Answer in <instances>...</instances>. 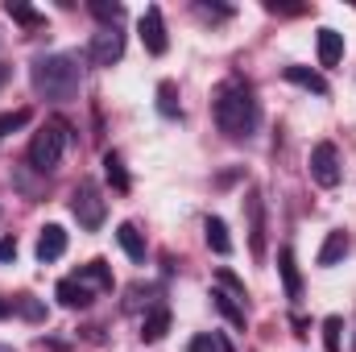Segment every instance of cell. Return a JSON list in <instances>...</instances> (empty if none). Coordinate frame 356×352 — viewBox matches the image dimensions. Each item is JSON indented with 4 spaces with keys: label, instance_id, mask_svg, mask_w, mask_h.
<instances>
[{
    "label": "cell",
    "instance_id": "cell-24",
    "mask_svg": "<svg viewBox=\"0 0 356 352\" xmlns=\"http://www.w3.org/2000/svg\"><path fill=\"white\" fill-rule=\"evenodd\" d=\"M158 112H162V116H178V104H175V83H162V88H158Z\"/></svg>",
    "mask_w": 356,
    "mask_h": 352
},
{
    "label": "cell",
    "instance_id": "cell-16",
    "mask_svg": "<svg viewBox=\"0 0 356 352\" xmlns=\"http://www.w3.org/2000/svg\"><path fill=\"white\" fill-rule=\"evenodd\" d=\"M348 253V237L336 228V232H327V241H323V249H319V265L327 269V265H336L340 257Z\"/></svg>",
    "mask_w": 356,
    "mask_h": 352
},
{
    "label": "cell",
    "instance_id": "cell-23",
    "mask_svg": "<svg viewBox=\"0 0 356 352\" xmlns=\"http://www.w3.org/2000/svg\"><path fill=\"white\" fill-rule=\"evenodd\" d=\"M186 352H228V344H224L220 336H211V332H207V336H195Z\"/></svg>",
    "mask_w": 356,
    "mask_h": 352
},
{
    "label": "cell",
    "instance_id": "cell-20",
    "mask_svg": "<svg viewBox=\"0 0 356 352\" xmlns=\"http://www.w3.org/2000/svg\"><path fill=\"white\" fill-rule=\"evenodd\" d=\"M25 125H29V108H13V112H0V141H4L8 133L25 129Z\"/></svg>",
    "mask_w": 356,
    "mask_h": 352
},
{
    "label": "cell",
    "instance_id": "cell-17",
    "mask_svg": "<svg viewBox=\"0 0 356 352\" xmlns=\"http://www.w3.org/2000/svg\"><path fill=\"white\" fill-rule=\"evenodd\" d=\"M286 79L298 83V88H307V91H315V95H327V79L315 75V71H307V67H286Z\"/></svg>",
    "mask_w": 356,
    "mask_h": 352
},
{
    "label": "cell",
    "instance_id": "cell-1",
    "mask_svg": "<svg viewBox=\"0 0 356 352\" xmlns=\"http://www.w3.org/2000/svg\"><path fill=\"white\" fill-rule=\"evenodd\" d=\"M211 112H216L220 133H224V137H232V141L249 137V133L257 129V116H261V112H257V99H253V88H249V83H241V79H228L224 88L216 91Z\"/></svg>",
    "mask_w": 356,
    "mask_h": 352
},
{
    "label": "cell",
    "instance_id": "cell-28",
    "mask_svg": "<svg viewBox=\"0 0 356 352\" xmlns=\"http://www.w3.org/2000/svg\"><path fill=\"white\" fill-rule=\"evenodd\" d=\"M13 257H17V241L4 237V241H0V262H13Z\"/></svg>",
    "mask_w": 356,
    "mask_h": 352
},
{
    "label": "cell",
    "instance_id": "cell-26",
    "mask_svg": "<svg viewBox=\"0 0 356 352\" xmlns=\"http://www.w3.org/2000/svg\"><path fill=\"white\" fill-rule=\"evenodd\" d=\"M91 13H95L99 21H112V25L120 21V4H104V0H95V4H91Z\"/></svg>",
    "mask_w": 356,
    "mask_h": 352
},
{
    "label": "cell",
    "instance_id": "cell-5",
    "mask_svg": "<svg viewBox=\"0 0 356 352\" xmlns=\"http://www.w3.org/2000/svg\"><path fill=\"white\" fill-rule=\"evenodd\" d=\"M340 150L332 145V141H319L315 150H311V178L319 182V186H336L340 182Z\"/></svg>",
    "mask_w": 356,
    "mask_h": 352
},
{
    "label": "cell",
    "instance_id": "cell-31",
    "mask_svg": "<svg viewBox=\"0 0 356 352\" xmlns=\"http://www.w3.org/2000/svg\"><path fill=\"white\" fill-rule=\"evenodd\" d=\"M0 352H13V349H0Z\"/></svg>",
    "mask_w": 356,
    "mask_h": 352
},
{
    "label": "cell",
    "instance_id": "cell-3",
    "mask_svg": "<svg viewBox=\"0 0 356 352\" xmlns=\"http://www.w3.org/2000/svg\"><path fill=\"white\" fill-rule=\"evenodd\" d=\"M67 145H71V129H67V120H50V125H42V129L33 133V141H29V166H33L38 175L58 170Z\"/></svg>",
    "mask_w": 356,
    "mask_h": 352
},
{
    "label": "cell",
    "instance_id": "cell-15",
    "mask_svg": "<svg viewBox=\"0 0 356 352\" xmlns=\"http://www.w3.org/2000/svg\"><path fill=\"white\" fill-rule=\"evenodd\" d=\"M166 332H170V311H166V307H154V311L145 315V323H141V336L154 344V340H162Z\"/></svg>",
    "mask_w": 356,
    "mask_h": 352
},
{
    "label": "cell",
    "instance_id": "cell-22",
    "mask_svg": "<svg viewBox=\"0 0 356 352\" xmlns=\"http://www.w3.org/2000/svg\"><path fill=\"white\" fill-rule=\"evenodd\" d=\"M340 332H344V319L340 315L323 319V344H327V352H340Z\"/></svg>",
    "mask_w": 356,
    "mask_h": 352
},
{
    "label": "cell",
    "instance_id": "cell-19",
    "mask_svg": "<svg viewBox=\"0 0 356 352\" xmlns=\"http://www.w3.org/2000/svg\"><path fill=\"white\" fill-rule=\"evenodd\" d=\"M211 303H216V311H220L228 323L245 328V307H236V303H232V294H220V290H216V294H211Z\"/></svg>",
    "mask_w": 356,
    "mask_h": 352
},
{
    "label": "cell",
    "instance_id": "cell-30",
    "mask_svg": "<svg viewBox=\"0 0 356 352\" xmlns=\"http://www.w3.org/2000/svg\"><path fill=\"white\" fill-rule=\"evenodd\" d=\"M8 311H13V307H8V303H4V298H0V319H4V315H8Z\"/></svg>",
    "mask_w": 356,
    "mask_h": 352
},
{
    "label": "cell",
    "instance_id": "cell-21",
    "mask_svg": "<svg viewBox=\"0 0 356 352\" xmlns=\"http://www.w3.org/2000/svg\"><path fill=\"white\" fill-rule=\"evenodd\" d=\"M79 282H95V286H99V290H112V273H108V265L104 262H91L88 269H83V273H79Z\"/></svg>",
    "mask_w": 356,
    "mask_h": 352
},
{
    "label": "cell",
    "instance_id": "cell-12",
    "mask_svg": "<svg viewBox=\"0 0 356 352\" xmlns=\"http://www.w3.org/2000/svg\"><path fill=\"white\" fill-rule=\"evenodd\" d=\"M340 58H344V33H336V29H319V67H340Z\"/></svg>",
    "mask_w": 356,
    "mask_h": 352
},
{
    "label": "cell",
    "instance_id": "cell-7",
    "mask_svg": "<svg viewBox=\"0 0 356 352\" xmlns=\"http://www.w3.org/2000/svg\"><path fill=\"white\" fill-rule=\"evenodd\" d=\"M137 29H141V42H145V50H149V54H166L170 38H166V21H162V8H158V4H149V8L141 13Z\"/></svg>",
    "mask_w": 356,
    "mask_h": 352
},
{
    "label": "cell",
    "instance_id": "cell-8",
    "mask_svg": "<svg viewBox=\"0 0 356 352\" xmlns=\"http://www.w3.org/2000/svg\"><path fill=\"white\" fill-rule=\"evenodd\" d=\"M245 207H249V237H253V257L261 262V257H266V207H261V195H257V191H249Z\"/></svg>",
    "mask_w": 356,
    "mask_h": 352
},
{
    "label": "cell",
    "instance_id": "cell-25",
    "mask_svg": "<svg viewBox=\"0 0 356 352\" xmlns=\"http://www.w3.org/2000/svg\"><path fill=\"white\" fill-rule=\"evenodd\" d=\"M4 13H8L13 21H21V25H38V13H33V8H25V4H13V0H8V4H4Z\"/></svg>",
    "mask_w": 356,
    "mask_h": 352
},
{
    "label": "cell",
    "instance_id": "cell-2",
    "mask_svg": "<svg viewBox=\"0 0 356 352\" xmlns=\"http://www.w3.org/2000/svg\"><path fill=\"white\" fill-rule=\"evenodd\" d=\"M33 91L46 99H75L79 91V63L71 54H42L29 71Z\"/></svg>",
    "mask_w": 356,
    "mask_h": 352
},
{
    "label": "cell",
    "instance_id": "cell-29",
    "mask_svg": "<svg viewBox=\"0 0 356 352\" xmlns=\"http://www.w3.org/2000/svg\"><path fill=\"white\" fill-rule=\"evenodd\" d=\"M199 13L211 17V21H224V17H228V8H216V4H199Z\"/></svg>",
    "mask_w": 356,
    "mask_h": 352
},
{
    "label": "cell",
    "instance_id": "cell-14",
    "mask_svg": "<svg viewBox=\"0 0 356 352\" xmlns=\"http://www.w3.org/2000/svg\"><path fill=\"white\" fill-rule=\"evenodd\" d=\"M116 241H120V249L129 253V262H145V237L137 232V224L124 220V224L116 228Z\"/></svg>",
    "mask_w": 356,
    "mask_h": 352
},
{
    "label": "cell",
    "instance_id": "cell-4",
    "mask_svg": "<svg viewBox=\"0 0 356 352\" xmlns=\"http://www.w3.org/2000/svg\"><path fill=\"white\" fill-rule=\"evenodd\" d=\"M71 211H75L79 228H88V232H95V228L104 224V216H108L104 195H99L91 182H79V186H75V195H71Z\"/></svg>",
    "mask_w": 356,
    "mask_h": 352
},
{
    "label": "cell",
    "instance_id": "cell-11",
    "mask_svg": "<svg viewBox=\"0 0 356 352\" xmlns=\"http://www.w3.org/2000/svg\"><path fill=\"white\" fill-rule=\"evenodd\" d=\"M54 294H58V303L71 307V311H79V307H88L91 303V286L88 282H79V278H63Z\"/></svg>",
    "mask_w": 356,
    "mask_h": 352
},
{
    "label": "cell",
    "instance_id": "cell-10",
    "mask_svg": "<svg viewBox=\"0 0 356 352\" xmlns=\"http://www.w3.org/2000/svg\"><path fill=\"white\" fill-rule=\"evenodd\" d=\"M277 273H282L286 298H302V278H298V265H294V249H290V245L277 253Z\"/></svg>",
    "mask_w": 356,
    "mask_h": 352
},
{
    "label": "cell",
    "instance_id": "cell-32",
    "mask_svg": "<svg viewBox=\"0 0 356 352\" xmlns=\"http://www.w3.org/2000/svg\"><path fill=\"white\" fill-rule=\"evenodd\" d=\"M353 349H356V340H353Z\"/></svg>",
    "mask_w": 356,
    "mask_h": 352
},
{
    "label": "cell",
    "instance_id": "cell-9",
    "mask_svg": "<svg viewBox=\"0 0 356 352\" xmlns=\"http://www.w3.org/2000/svg\"><path fill=\"white\" fill-rule=\"evenodd\" d=\"M63 253H67V232H63L58 224H46L42 237H38V262L50 265V262H58Z\"/></svg>",
    "mask_w": 356,
    "mask_h": 352
},
{
    "label": "cell",
    "instance_id": "cell-6",
    "mask_svg": "<svg viewBox=\"0 0 356 352\" xmlns=\"http://www.w3.org/2000/svg\"><path fill=\"white\" fill-rule=\"evenodd\" d=\"M88 54H91V63H95V67H112V63H120V54H124V33H120L116 25L99 29V33L91 38Z\"/></svg>",
    "mask_w": 356,
    "mask_h": 352
},
{
    "label": "cell",
    "instance_id": "cell-18",
    "mask_svg": "<svg viewBox=\"0 0 356 352\" xmlns=\"http://www.w3.org/2000/svg\"><path fill=\"white\" fill-rule=\"evenodd\" d=\"M104 175L116 191H129V170H124V158L120 154H104Z\"/></svg>",
    "mask_w": 356,
    "mask_h": 352
},
{
    "label": "cell",
    "instance_id": "cell-27",
    "mask_svg": "<svg viewBox=\"0 0 356 352\" xmlns=\"http://www.w3.org/2000/svg\"><path fill=\"white\" fill-rule=\"evenodd\" d=\"M21 311H25L29 319H42V307H38V303H33L29 294H21Z\"/></svg>",
    "mask_w": 356,
    "mask_h": 352
},
{
    "label": "cell",
    "instance_id": "cell-13",
    "mask_svg": "<svg viewBox=\"0 0 356 352\" xmlns=\"http://www.w3.org/2000/svg\"><path fill=\"white\" fill-rule=\"evenodd\" d=\"M203 232H207L211 253H220V257H228V253H232V237H228V224H224L220 216H207V220H203Z\"/></svg>",
    "mask_w": 356,
    "mask_h": 352
}]
</instances>
